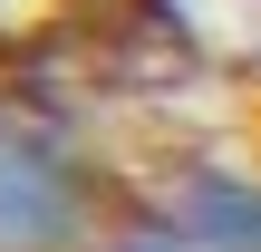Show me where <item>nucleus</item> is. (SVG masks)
I'll return each mask as SVG.
<instances>
[{
	"mask_svg": "<svg viewBox=\"0 0 261 252\" xmlns=\"http://www.w3.org/2000/svg\"><path fill=\"white\" fill-rule=\"evenodd\" d=\"M174 233L194 252H261V185L252 175H184L174 185Z\"/></svg>",
	"mask_w": 261,
	"mask_h": 252,
	"instance_id": "obj_1",
	"label": "nucleus"
},
{
	"mask_svg": "<svg viewBox=\"0 0 261 252\" xmlns=\"http://www.w3.org/2000/svg\"><path fill=\"white\" fill-rule=\"evenodd\" d=\"M68 243V185L39 155H0V252H48Z\"/></svg>",
	"mask_w": 261,
	"mask_h": 252,
	"instance_id": "obj_2",
	"label": "nucleus"
},
{
	"mask_svg": "<svg viewBox=\"0 0 261 252\" xmlns=\"http://www.w3.org/2000/svg\"><path fill=\"white\" fill-rule=\"evenodd\" d=\"M116 252H194V243H184V233L165 223V233H136V243H116Z\"/></svg>",
	"mask_w": 261,
	"mask_h": 252,
	"instance_id": "obj_3",
	"label": "nucleus"
}]
</instances>
